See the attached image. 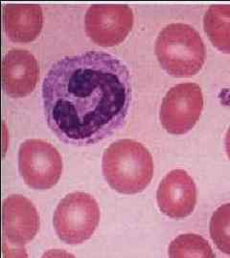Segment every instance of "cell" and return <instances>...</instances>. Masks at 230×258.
Here are the masks:
<instances>
[{"instance_id": "obj_1", "label": "cell", "mask_w": 230, "mask_h": 258, "mask_svg": "<svg viewBox=\"0 0 230 258\" xmlns=\"http://www.w3.org/2000/svg\"><path fill=\"white\" fill-rule=\"evenodd\" d=\"M131 100L127 65L101 51L64 56L51 66L42 83L49 128L76 147H89L119 131Z\"/></svg>"}, {"instance_id": "obj_2", "label": "cell", "mask_w": 230, "mask_h": 258, "mask_svg": "<svg viewBox=\"0 0 230 258\" xmlns=\"http://www.w3.org/2000/svg\"><path fill=\"white\" fill-rule=\"evenodd\" d=\"M102 169L111 188L120 194H136L151 183L154 162L142 144L124 139L111 144L105 151Z\"/></svg>"}, {"instance_id": "obj_3", "label": "cell", "mask_w": 230, "mask_h": 258, "mask_svg": "<svg viewBox=\"0 0 230 258\" xmlns=\"http://www.w3.org/2000/svg\"><path fill=\"white\" fill-rule=\"evenodd\" d=\"M156 54L166 72L189 78L200 72L205 61V46L199 33L183 23H173L158 35Z\"/></svg>"}, {"instance_id": "obj_4", "label": "cell", "mask_w": 230, "mask_h": 258, "mask_svg": "<svg viewBox=\"0 0 230 258\" xmlns=\"http://www.w3.org/2000/svg\"><path fill=\"white\" fill-rule=\"evenodd\" d=\"M100 221V209L89 194L66 195L56 209L53 224L59 238L66 244H81L89 239Z\"/></svg>"}, {"instance_id": "obj_5", "label": "cell", "mask_w": 230, "mask_h": 258, "mask_svg": "<svg viewBox=\"0 0 230 258\" xmlns=\"http://www.w3.org/2000/svg\"><path fill=\"white\" fill-rule=\"evenodd\" d=\"M19 169L28 186L45 190L59 182L63 173V159L51 144L31 139L19 148Z\"/></svg>"}, {"instance_id": "obj_6", "label": "cell", "mask_w": 230, "mask_h": 258, "mask_svg": "<svg viewBox=\"0 0 230 258\" xmlns=\"http://www.w3.org/2000/svg\"><path fill=\"white\" fill-rule=\"evenodd\" d=\"M203 108V95L196 83H181L171 88L160 107V121L170 134L182 135L193 128Z\"/></svg>"}, {"instance_id": "obj_7", "label": "cell", "mask_w": 230, "mask_h": 258, "mask_svg": "<svg viewBox=\"0 0 230 258\" xmlns=\"http://www.w3.org/2000/svg\"><path fill=\"white\" fill-rule=\"evenodd\" d=\"M133 19V12L129 6L94 5L85 14V32L100 46H116L128 37Z\"/></svg>"}, {"instance_id": "obj_8", "label": "cell", "mask_w": 230, "mask_h": 258, "mask_svg": "<svg viewBox=\"0 0 230 258\" xmlns=\"http://www.w3.org/2000/svg\"><path fill=\"white\" fill-rule=\"evenodd\" d=\"M158 208L166 216L181 219L189 216L197 204V187L183 169L170 171L159 184L157 194Z\"/></svg>"}, {"instance_id": "obj_9", "label": "cell", "mask_w": 230, "mask_h": 258, "mask_svg": "<svg viewBox=\"0 0 230 258\" xmlns=\"http://www.w3.org/2000/svg\"><path fill=\"white\" fill-rule=\"evenodd\" d=\"M3 235L11 244L23 246L37 235L39 217L37 209L26 197L15 194L2 205Z\"/></svg>"}, {"instance_id": "obj_10", "label": "cell", "mask_w": 230, "mask_h": 258, "mask_svg": "<svg viewBox=\"0 0 230 258\" xmlns=\"http://www.w3.org/2000/svg\"><path fill=\"white\" fill-rule=\"evenodd\" d=\"M39 78L36 57L26 50L13 49L2 61V82L5 92L13 98H23L33 92Z\"/></svg>"}, {"instance_id": "obj_11", "label": "cell", "mask_w": 230, "mask_h": 258, "mask_svg": "<svg viewBox=\"0 0 230 258\" xmlns=\"http://www.w3.org/2000/svg\"><path fill=\"white\" fill-rule=\"evenodd\" d=\"M6 34L11 40L27 43L35 40L43 26V13L37 5H13L3 8Z\"/></svg>"}, {"instance_id": "obj_12", "label": "cell", "mask_w": 230, "mask_h": 258, "mask_svg": "<svg viewBox=\"0 0 230 258\" xmlns=\"http://www.w3.org/2000/svg\"><path fill=\"white\" fill-rule=\"evenodd\" d=\"M203 26L213 45L230 54V6H211L204 16Z\"/></svg>"}, {"instance_id": "obj_13", "label": "cell", "mask_w": 230, "mask_h": 258, "mask_svg": "<svg viewBox=\"0 0 230 258\" xmlns=\"http://www.w3.org/2000/svg\"><path fill=\"white\" fill-rule=\"evenodd\" d=\"M169 258H215L209 243L201 235L180 234L173 240L168 249Z\"/></svg>"}, {"instance_id": "obj_14", "label": "cell", "mask_w": 230, "mask_h": 258, "mask_svg": "<svg viewBox=\"0 0 230 258\" xmlns=\"http://www.w3.org/2000/svg\"><path fill=\"white\" fill-rule=\"evenodd\" d=\"M210 235L217 248L230 255V203L222 205L213 213Z\"/></svg>"}, {"instance_id": "obj_15", "label": "cell", "mask_w": 230, "mask_h": 258, "mask_svg": "<svg viewBox=\"0 0 230 258\" xmlns=\"http://www.w3.org/2000/svg\"><path fill=\"white\" fill-rule=\"evenodd\" d=\"M2 247L4 258H28L26 249L22 248L21 246L12 247L9 243L3 240Z\"/></svg>"}, {"instance_id": "obj_16", "label": "cell", "mask_w": 230, "mask_h": 258, "mask_svg": "<svg viewBox=\"0 0 230 258\" xmlns=\"http://www.w3.org/2000/svg\"><path fill=\"white\" fill-rule=\"evenodd\" d=\"M41 258H76L72 253L67 252L64 249H49Z\"/></svg>"}, {"instance_id": "obj_17", "label": "cell", "mask_w": 230, "mask_h": 258, "mask_svg": "<svg viewBox=\"0 0 230 258\" xmlns=\"http://www.w3.org/2000/svg\"><path fill=\"white\" fill-rule=\"evenodd\" d=\"M225 148H226V153H227V156L229 158L230 160V127L227 130V133H226V137H225Z\"/></svg>"}]
</instances>
